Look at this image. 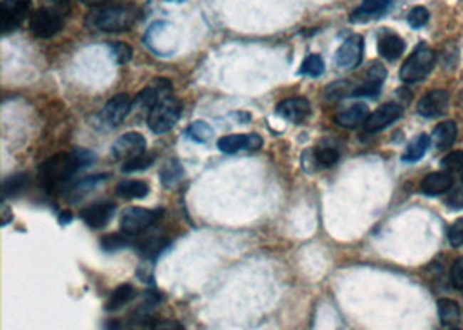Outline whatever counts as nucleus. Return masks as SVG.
I'll use <instances>...</instances> for the list:
<instances>
[{
  "instance_id": "nucleus-1",
  "label": "nucleus",
  "mask_w": 463,
  "mask_h": 330,
  "mask_svg": "<svg viewBox=\"0 0 463 330\" xmlns=\"http://www.w3.org/2000/svg\"><path fill=\"white\" fill-rule=\"evenodd\" d=\"M94 155L89 150H75L70 153H59L47 158L38 169L40 185L46 190H58L68 185L78 169L90 165Z\"/></svg>"
},
{
  "instance_id": "nucleus-2",
  "label": "nucleus",
  "mask_w": 463,
  "mask_h": 330,
  "mask_svg": "<svg viewBox=\"0 0 463 330\" xmlns=\"http://www.w3.org/2000/svg\"><path fill=\"white\" fill-rule=\"evenodd\" d=\"M135 21V11L129 6H115V4H108V6L94 7L87 16V25L90 28L101 31H110V33H117V31L129 30Z\"/></svg>"
},
{
  "instance_id": "nucleus-3",
  "label": "nucleus",
  "mask_w": 463,
  "mask_h": 330,
  "mask_svg": "<svg viewBox=\"0 0 463 330\" xmlns=\"http://www.w3.org/2000/svg\"><path fill=\"white\" fill-rule=\"evenodd\" d=\"M434 63H436V54L430 49L429 46L422 43L417 49L413 51L408 56L405 63H402L401 71H399V77H401L402 82H418L422 78H425L427 75L430 73L434 68Z\"/></svg>"
},
{
  "instance_id": "nucleus-4",
  "label": "nucleus",
  "mask_w": 463,
  "mask_h": 330,
  "mask_svg": "<svg viewBox=\"0 0 463 330\" xmlns=\"http://www.w3.org/2000/svg\"><path fill=\"white\" fill-rule=\"evenodd\" d=\"M182 106L177 99L165 96L158 101V105L147 113V127L155 134H165L172 130L181 117Z\"/></svg>"
},
{
  "instance_id": "nucleus-5",
  "label": "nucleus",
  "mask_w": 463,
  "mask_h": 330,
  "mask_svg": "<svg viewBox=\"0 0 463 330\" xmlns=\"http://www.w3.org/2000/svg\"><path fill=\"white\" fill-rule=\"evenodd\" d=\"M65 11L59 7H40L30 16V30L35 37L51 38L65 26Z\"/></svg>"
},
{
  "instance_id": "nucleus-6",
  "label": "nucleus",
  "mask_w": 463,
  "mask_h": 330,
  "mask_svg": "<svg viewBox=\"0 0 463 330\" xmlns=\"http://www.w3.org/2000/svg\"><path fill=\"white\" fill-rule=\"evenodd\" d=\"M160 216H162L160 210H147V209H142V207H130V209H127L125 212L122 214V217H120V226H122L123 232L135 237V234L147 232V230L158 221Z\"/></svg>"
},
{
  "instance_id": "nucleus-7",
  "label": "nucleus",
  "mask_w": 463,
  "mask_h": 330,
  "mask_svg": "<svg viewBox=\"0 0 463 330\" xmlns=\"http://www.w3.org/2000/svg\"><path fill=\"white\" fill-rule=\"evenodd\" d=\"M31 11V0H2L0 4V26L4 33L18 30Z\"/></svg>"
},
{
  "instance_id": "nucleus-8",
  "label": "nucleus",
  "mask_w": 463,
  "mask_h": 330,
  "mask_svg": "<svg viewBox=\"0 0 463 330\" xmlns=\"http://www.w3.org/2000/svg\"><path fill=\"white\" fill-rule=\"evenodd\" d=\"M132 99L129 94H117L115 98H111L110 101L103 106L101 113H99V122L108 129H115V127L122 125L123 120L129 117V113L132 111Z\"/></svg>"
},
{
  "instance_id": "nucleus-9",
  "label": "nucleus",
  "mask_w": 463,
  "mask_h": 330,
  "mask_svg": "<svg viewBox=\"0 0 463 330\" xmlns=\"http://www.w3.org/2000/svg\"><path fill=\"white\" fill-rule=\"evenodd\" d=\"M363 51H365V41H363L361 35H350V37L345 38L344 43L338 47L337 54H335V63H337L338 68H358L363 61Z\"/></svg>"
},
{
  "instance_id": "nucleus-10",
  "label": "nucleus",
  "mask_w": 463,
  "mask_h": 330,
  "mask_svg": "<svg viewBox=\"0 0 463 330\" xmlns=\"http://www.w3.org/2000/svg\"><path fill=\"white\" fill-rule=\"evenodd\" d=\"M146 152V139L139 133H127L120 136L111 146V155L117 160H130L137 155Z\"/></svg>"
},
{
  "instance_id": "nucleus-11",
  "label": "nucleus",
  "mask_w": 463,
  "mask_h": 330,
  "mask_svg": "<svg viewBox=\"0 0 463 330\" xmlns=\"http://www.w3.org/2000/svg\"><path fill=\"white\" fill-rule=\"evenodd\" d=\"M402 115V108L396 103H385L380 108H377L373 113L368 115L365 125L366 133H378V130H384L390 124L397 120Z\"/></svg>"
},
{
  "instance_id": "nucleus-12",
  "label": "nucleus",
  "mask_w": 463,
  "mask_h": 330,
  "mask_svg": "<svg viewBox=\"0 0 463 330\" xmlns=\"http://www.w3.org/2000/svg\"><path fill=\"white\" fill-rule=\"evenodd\" d=\"M262 146V138L259 134H229L217 141V148L226 155H234L249 150L255 152Z\"/></svg>"
},
{
  "instance_id": "nucleus-13",
  "label": "nucleus",
  "mask_w": 463,
  "mask_h": 330,
  "mask_svg": "<svg viewBox=\"0 0 463 330\" xmlns=\"http://www.w3.org/2000/svg\"><path fill=\"white\" fill-rule=\"evenodd\" d=\"M449 94L446 91H430L418 101V115L425 118H437L448 111Z\"/></svg>"
},
{
  "instance_id": "nucleus-14",
  "label": "nucleus",
  "mask_w": 463,
  "mask_h": 330,
  "mask_svg": "<svg viewBox=\"0 0 463 330\" xmlns=\"http://www.w3.org/2000/svg\"><path fill=\"white\" fill-rule=\"evenodd\" d=\"M276 113L291 124H302L311 115V103L306 98H290L276 106Z\"/></svg>"
},
{
  "instance_id": "nucleus-15",
  "label": "nucleus",
  "mask_w": 463,
  "mask_h": 330,
  "mask_svg": "<svg viewBox=\"0 0 463 330\" xmlns=\"http://www.w3.org/2000/svg\"><path fill=\"white\" fill-rule=\"evenodd\" d=\"M113 214L115 205L111 202H95V204L87 205L80 214V217L93 230H101L111 221Z\"/></svg>"
},
{
  "instance_id": "nucleus-16",
  "label": "nucleus",
  "mask_w": 463,
  "mask_h": 330,
  "mask_svg": "<svg viewBox=\"0 0 463 330\" xmlns=\"http://www.w3.org/2000/svg\"><path fill=\"white\" fill-rule=\"evenodd\" d=\"M453 176L448 170H437V172H430L422 179L420 182V192L427 195V197H436V195H442L449 192L453 188Z\"/></svg>"
},
{
  "instance_id": "nucleus-17",
  "label": "nucleus",
  "mask_w": 463,
  "mask_h": 330,
  "mask_svg": "<svg viewBox=\"0 0 463 330\" xmlns=\"http://www.w3.org/2000/svg\"><path fill=\"white\" fill-rule=\"evenodd\" d=\"M394 0H363L361 6L350 14V21H368L384 16L392 7Z\"/></svg>"
},
{
  "instance_id": "nucleus-18",
  "label": "nucleus",
  "mask_w": 463,
  "mask_h": 330,
  "mask_svg": "<svg viewBox=\"0 0 463 330\" xmlns=\"http://www.w3.org/2000/svg\"><path fill=\"white\" fill-rule=\"evenodd\" d=\"M378 54L384 59H389V61H396L402 56L406 49V43L399 37L397 33H392V31H385L378 37Z\"/></svg>"
},
{
  "instance_id": "nucleus-19",
  "label": "nucleus",
  "mask_w": 463,
  "mask_h": 330,
  "mask_svg": "<svg viewBox=\"0 0 463 330\" xmlns=\"http://www.w3.org/2000/svg\"><path fill=\"white\" fill-rule=\"evenodd\" d=\"M368 115V106H366L365 103H358V105H353L350 108L340 111V113L335 117V122L340 127L354 129V127H358L359 124H365Z\"/></svg>"
},
{
  "instance_id": "nucleus-20",
  "label": "nucleus",
  "mask_w": 463,
  "mask_h": 330,
  "mask_svg": "<svg viewBox=\"0 0 463 330\" xmlns=\"http://www.w3.org/2000/svg\"><path fill=\"white\" fill-rule=\"evenodd\" d=\"M134 247L137 249V252L141 254L142 257H157L163 249L167 247L165 238L158 237V234H142L137 242H134Z\"/></svg>"
},
{
  "instance_id": "nucleus-21",
  "label": "nucleus",
  "mask_w": 463,
  "mask_h": 330,
  "mask_svg": "<svg viewBox=\"0 0 463 330\" xmlns=\"http://www.w3.org/2000/svg\"><path fill=\"white\" fill-rule=\"evenodd\" d=\"M135 297V289L130 284H122L111 292L110 299L106 301V311H118L123 306H127Z\"/></svg>"
},
{
  "instance_id": "nucleus-22",
  "label": "nucleus",
  "mask_w": 463,
  "mask_h": 330,
  "mask_svg": "<svg viewBox=\"0 0 463 330\" xmlns=\"http://www.w3.org/2000/svg\"><path fill=\"white\" fill-rule=\"evenodd\" d=\"M437 315L441 318V324L444 325V327H451V325L460 321V316H462L460 304L453 299H439Z\"/></svg>"
},
{
  "instance_id": "nucleus-23",
  "label": "nucleus",
  "mask_w": 463,
  "mask_h": 330,
  "mask_svg": "<svg viewBox=\"0 0 463 330\" xmlns=\"http://www.w3.org/2000/svg\"><path fill=\"white\" fill-rule=\"evenodd\" d=\"M457 124H454L453 120H448V122H442V124H439L436 129H434L432 133V141L436 143L437 148H448L454 143V139H457Z\"/></svg>"
},
{
  "instance_id": "nucleus-24",
  "label": "nucleus",
  "mask_w": 463,
  "mask_h": 330,
  "mask_svg": "<svg viewBox=\"0 0 463 330\" xmlns=\"http://www.w3.org/2000/svg\"><path fill=\"white\" fill-rule=\"evenodd\" d=\"M117 193L122 198H129V200H135V198H145L150 193V186L145 181H135V179H129V181H122L117 186Z\"/></svg>"
},
{
  "instance_id": "nucleus-25",
  "label": "nucleus",
  "mask_w": 463,
  "mask_h": 330,
  "mask_svg": "<svg viewBox=\"0 0 463 330\" xmlns=\"http://www.w3.org/2000/svg\"><path fill=\"white\" fill-rule=\"evenodd\" d=\"M182 177H184V169H182V165L179 164L177 160L167 162V164L162 167V170H160V179H162V185L165 186V188H174V186H177L179 182L182 181Z\"/></svg>"
},
{
  "instance_id": "nucleus-26",
  "label": "nucleus",
  "mask_w": 463,
  "mask_h": 330,
  "mask_svg": "<svg viewBox=\"0 0 463 330\" xmlns=\"http://www.w3.org/2000/svg\"><path fill=\"white\" fill-rule=\"evenodd\" d=\"M430 146V138L427 134H420L406 146V152L402 155V162H418L425 157L427 150Z\"/></svg>"
},
{
  "instance_id": "nucleus-27",
  "label": "nucleus",
  "mask_w": 463,
  "mask_h": 330,
  "mask_svg": "<svg viewBox=\"0 0 463 330\" xmlns=\"http://www.w3.org/2000/svg\"><path fill=\"white\" fill-rule=\"evenodd\" d=\"M129 245H134L132 234L125 232L106 234V237L101 240V247L105 252H117V250L129 247Z\"/></svg>"
},
{
  "instance_id": "nucleus-28",
  "label": "nucleus",
  "mask_w": 463,
  "mask_h": 330,
  "mask_svg": "<svg viewBox=\"0 0 463 330\" xmlns=\"http://www.w3.org/2000/svg\"><path fill=\"white\" fill-rule=\"evenodd\" d=\"M153 162H155V155H151V153H141V155H137V157H134V158H130V160H127L125 164H123L122 167V170L123 172H139V170H146V169H150L151 165H153Z\"/></svg>"
},
{
  "instance_id": "nucleus-29",
  "label": "nucleus",
  "mask_w": 463,
  "mask_h": 330,
  "mask_svg": "<svg viewBox=\"0 0 463 330\" xmlns=\"http://www.w3.org/2000/svg\"><path fill=\"white\" fill-rule=\"evenodd\" d=\"M325 71V61L319 54H311L307 56L301 66V73L307 75V77H319Z\"/></svg>"
},
{
  "instance_id": "nucleus-30",
  "label": "nucleus",
  "mask_w": 463,
  "mask_h": 330,
  "mask_svg": "<svg viewBox=\"0 0 463 330\" xmlns=\"http://www.w3.org/2000/svg\"><path fill=\"white\" fill-rule=\"evenodd\" d=\"M212 134H214V130L210 129L209 124H205V122H202V120L193 122V124H191L186 129V136L189 139H193V141H197V143L209 141Z\"/></svg>"
},
{
  "instance_id": "nucleus-31",
  "label": "nucleus",
  "mask_w": 463,
  "mask_h": 330,
  "mask_svg": "<svg viewBox=\"0 0 463 330\" xmlns=\"http://www.w3.org/2000/svg\"><path fill=\"white\" fill-rule=\"evenodd\" d=\"M108 47H110L111 56H113L115 61H117L118 65H127V63L132 59V47H130L129 43L115 42V43H108Z\"/></svg>"
},
{
  "instance_id": "nucleus-32",
  "label": "nucleus",
  "mask_w": 463,
  "mask_h": 330,
  "mask_svg": "<svg viewBox=\"0 0 463 330\" xmlns=\"http://www.w3.org/2000/svg\"><path fill=\"white\" fill-rule=\"evenodd\" d=\"M26 179L28 176L23 172L7 177L6 181H4V193H6V197H13V195L23 192V188L26 186Z\"/></svg>"
},
{
  "instance_id": "nucleus-33",
  "label": "nucleus",
  "mask_w": 463,
  "mask_h": 330,
  "mask_svg": "<svg viewBox=\"0 0 463 330\" xmlns=\"http://www.w3.org/2000/svg\"><path fill=\"white\" fill-rule=\"evenodd\" d=\"M429 9L427 7H422V6H417L413 7V9L408 13V23L411 28H424L427 23H429Z\"/></svg>"
},
{
  "instance_id": "nucleus-34",
  "label": "nucleus",
  "mask_w": 463,
  "mask_h": 330,
  "mask_svg": "<svg viewBox=\"0 0 463 330\" xmlns=\"http://www.w3.org/2000/svg\"><path fill=\"white\" fill-rule=\"evenodd\" d=\"M380 89H382L380 82L368 81L363 83V86H359L358 89L353 91V98H377V94L380 93Z\"/></svg>"
},
{
  "instance_id": "nucleus-35",
  "label": "nucleus",
  "mask_w": 463,
  "mask_h": 330,
  "mask_svg": "<svg viewBox=\"0 0 463 330\" xmlns=\"http://www.w3.org/2000/svg\"><path fill=\"white\" fill-rule=\"evenodd\" d=\"M441 165L444 167L446 170L453 172V170H462L463 169V152L462 150H457V152H451L442 157Z\"/></svg>"
},
{
  "instance_id": "nucleus-36",
  "label": "nucleus",
  "mask_w": 463,
  "mask_h": 330,
  "mask_svg": "<svg viewBox=\"0 0 463 330\" xmlns=\"http://www.w3.org/2000/svg\"><path fill=\"white\" fill-rule=\"evenodd\" d=\"M340 158V153L333 148H323L316 152V162L321 167H333Z\"/></svg>"
},
{
  "instance_id": "nucleus-37",
  "label": "nucleus",
  "mask_w": 463,
  "mask_h": 330,
  "mask_svg": "<svg viewBox=\"0 0 463 330\" xmlns=\"http://www.w3.org/2000/svg\"><path fill=\"white\" fill-rule=\"evenodd\" d=\"M448 240L453 247H462L463 245V217L457 220L448 230Z\"/></svg>"
},
{
  "instance_id": "nucleus-38",
  "label": "nucleus",
  "mask_w": 463,
  "mask_h": 330,
  "mask_svg": "<svg viewBox=\"0 0 463 330\" xmlns=\"http://www.w3.org/2000/svg\"><path fill=\"white\" fill-rule=\"evenodd\" d=\"M449 278H451V284H453L454 289L463 290V257H458V259L453 262V266H451Z\"/></svg>"
},
{
  "instance_id": "nucleus-39",
  "label": "nucleus",
  "mask_w": 463,
  "mask_h": 330,
  "mask_svg": "<svg viewBox=\"0 0 463 330\" xmlns=\"http://www.w3.org/2000/svg\"><path fill=\"white\" fill-rule=\"evenodd\" d=\"M387 77V71L384 66L380 65V63H371L370 68H368V81H373V82H384Z\"/></svg>"
},
{
  "instance_id": "nucleus-40",
  "label": "nucleus",
  "mask_w": 463,
  "mask_h": 330,
  "mask_svg": "<svg viewBox=\"0 0 463 330\" xmlns=\"http://www.w3.org/2000/svg\"><path fill=\"white\" fill-rule=\"evenodd\" d=\"M446 205L451 207V209H463V188L451 193L448 200H446Z\"/></svg>"
},
{
  "instance_id": "nucleus-41",
  "label": "nucleus",
  "mask_w": 463,
  "mask_h": 330,
  "mask_svg": "<svg viewBox=\"0 0 463 330\" xmlns=\"http://www.w3.org/2000/svg\"><path fill=\"white\" fill-rule=\"evenodd\" d=\"M151 330H186V327L181 324V321L163 320V321H158V324Z\"/></svg>"
},
{
  "instance_id": "nucleus-42",
  "label": "nucleus",
  "mask_w": 463,
  "mask_h": 330,
  "mask_svg": "<svg viewBox=\"0 0 463 330\" xmlns=\"http://www.w3.org/2000/svg\"><path fill=\"white\" fill-rule=\"evenodd\" d=\"M80 2L85 4V6L101 7V6H108V4H110V0H80Z\"/></svg>"
},
{
  "instance_id": "nucleus-43",
  "label": "nucleus",
  "mask_w": 463,
  "mask_h": 330,
  "mask_svg": "<svg viewBox=\"0 0 463 330\" xmlns=\"http://www.w3.org/2000/svg\"><path fill=\"white\" fill-rule=\"evenodd\" d=\"M56 2V7H59V9H63L66 13L68 9H70V0H54Z\"/></svg>"
},
{
  "instance_id": "nucleus-44",
  "label": "nucleus",
  "mask_w": 463,
  "mask_h": 330,
  "mask_svg": "<svg viewBox=\"0 0 463 330\" xmlns=\"http://www.w3.org/2000/svg\"><path fill=\"white\" fill-rule=\"evenodd\" d=\"M71 217H73V216H71V212H68V210H66V212L59 214V221H61V225H68V222L71 221Z\"/></svg>"
},
{
  "instance_id": "nucleus-45",
  "label": "nucleus",
  "mask_w": 463,
  "mask_h": 330,
  "mask_svg": "<svg viewBox=\"0 0 463 330\" xmlns=\"http://www.w3.org/2000/svg\"><path fill=\"white\" fill-rule=\"evenodd\" d=\"M106 330H120V324L117 320H111L106 324Z\"/></svg>"
},
{
  "instance_id": "nucleus-46",
  "label": "nucleus",
  "mask_w": 463,
  "mask_h": 330,
  "mask_svg": "<svg viewBox=\"0 0 463 330\" xmlns=\"http://www.w3.org/2000/svg\"><path fill=\"white\" fill-rule=\"evenodd\" d=\"M458 51H454V53H453V58H458ZM448 58H449V54L448 53H442L441 54V59H442V65H444L446 66V63H448Z\"/></svg>"
},
{
  "instance_id": "nucleus-47",
  "label": "nucleus",
  "mask_w": 463,
  "mask_h": 330,
  "mask_svg": "<svg viewBox=\"0 0 463 330\" xmlns=\"http://www.w3.org/2000/svg\"><path fill=\"white\" fill-rule=\"evenodd\" d=\"M451 330H462V329H451Z\"/></svg>"
},
{
  "instance_id": "nucleus-48",
  "label": "nucleus",
  "mask_w": 463,
  "mask_h": 330,
  "mask_svg": "<svg viewBox=\"0 0 463 330\" xmlns=\"http://www.w3.org/2000/svg\"><path fill=\"white\" fill-rule=\"evenodd\" d=\"M462 181H463V174H462Z\"/></svg>"
}]
</instances>
